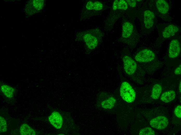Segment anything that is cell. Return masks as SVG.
<instances>
[{
    "label": "cell",
    "instance_id": "cell-1",
    "mask_svg": "<svg viewBox=\"0 0 181 135\" xmlns=\"http://www.w3.org/2000/svg\"><path fill=\"white\" fill-rule=\"evenodd\" d=\"M120 93L122 99L127 102H132L135 99V92L127 82H124L122 83L120 87Z\"/></svg>",
    "mask_w": 181,
    "mask_h": 135
},
{
    "label": "cell",
    "instance_id": "cell-2",
    "mask_svg": "<svg viewBox=\"0 0 181 135\" xmlns=\"http://www.w3.org/2000/svg\"><path fill=\"white\" fill-rule=\"evenodd\" d=\"M43 0H33L28 1L25 5V12L28 16H31L40 11L44 5Z\"/></svg>",
    "mask_w": 181,
    "mask_h": 135
},
{
    "label": "cell",
    "instance_id": "cell-3",
    "mask_svg": "<svg viewBox=\"0 0 181 135\" xmlns=\"http://www.w3.org/2000/svg\"><path fill=\"white\" fill-rule=\"evenodd\" d=\"M155 57V55L151 50L144 49L141 50L136 55L135 60L140 63H146L153 60Z\"/></svg>",
    "mask_w": 181,
    "mask_h": 135
},
{
    "label": "cell",
    "instance_id": "cell-4",
    "mask_svg": "<svg viewBox=\"0 0 181 135\" xmlns=\"http://www.w3.org/2000/svg\"><path fill=\"white\" fill-rule=\"evenodd\" d=\"M169 123L168 119L165 116H159L151 119L149 123L153 128L157 130H163L166 128Z\"/></svg>",
    "mask_w": 181,
    "mask_h": 135
},
{
    "label": "cell",
    "instance_id": "cell-5",
    "mask_svg": "<svg viewBox=\"0 0 181 135\" xmlns=\"http://www.w3.org/2000/svg\"><path fill=\"white\" fill-rule=\"evenodd\" d=\"M124 70L128 75H131L135 71L137 68L136 62L130 56H124L123 58Z\"/></svg>",
    "mask_w": 181,
    "mask_h": 135
},
{
    "label": "cell",
    "instance_id": "cell-6",
    "mask_svg": "<svg viewBox=\"0 0 181 135\" xmlns=\"http://www.w3.org/2000/svg\"><path fill=\"white\" fill-rule=\"evenodd\" d=\"M180 52V46L178 40L173 39L170 42L169 49V56L171 58L177 57Z\"/></svg>",
    "mask_w": 181,
    "mask_h": 135
},
{
    "label": "cell",
    "instance_id": "cell-7",
    "mask_svg": "<svg viewBox=\"0 0 181 135\" xmlns=\"http://www.w3.org/2000/svg\"><path fill=\"white\" fill-rule=\"evenodd\" d=\"M49 120L50 124L55 128L59 129L61 127L63 123L62 116L56 111L53 112L48 117Z\"/></svg>",
    "mask_w": 181,
    "mask_h": 135
},
{
    "label": "cell",
    "instance_id": "cell-8",
    "mask_svg": "<svg viewBox=\"0 0 181 135\" xmlns=\"http://www.w3.org/2000/svg\"><path fill=\"white\" fill-rule=\"evenodd\" d=\"M155 15L151 11L147 10L144 12V22L145 26L147 29H150L154 23Z\"/></svg>",
    "mask_w": 181,
    "mask_h": 135
},
{
    "label": "cell",
    "instance_id": "cell-9",
    "mask_svg": "<svg viewBox=\"0 0 181 135\" xmlns=\"http://www.w3.org/2000/svg\"><path fill=\"white\" fill-rule=\"evenodd\" d=\"M83 39L86 45L89 49L92 50L97 46L98 40L95 36L89 34H86L84 35Z\"/></svg>",
    "mask_w": 181,
    "mask_h": 135
},
{
    "label": "cell",
    "instance_id": "cell-10",
    "mask_svg": "<svg viewBox=\"0 0 181 135\" xmlns=\"http://www.w3.org/2000/svg\"><path fill=\"white\" fill-rule=\"evenodd\" d=\"M178 30V28L177 26L173 24L170 25L164 29L163 36L164 38L170 37L175 35Z\"/></svg>",
    "mask_w": 181,
    "mask_h": 135
},
{
    "label": "cell",
    "instance_id": "cell-11",
    "mask_svg": "<svg viewBox=\"0 0 181 135\" xmlns=\"http://www.w3.org/2000/svg\"><path fill=\"white\" fill-rule=\"evenodd\" d=\"M122 36L124 38H128L131 35L133 30L132 24L128 22H125L122 28Z\"/></svg>",
    "mask_w": 181,
    "mask_h": 135
},
{
    "label": "cell",
    "instance_id": "cell-12",
    "mask_svg": "<svg viewBox=\"0 0 181 135\" xmlns=\"http://www.w3.org/2000/svg\"><path fill=\"white\" fill-rule=\"evenodd\" d=\"M156 6L159 11L163 14L167 13L169 9L168 3L164 0H158L156 2Z\"/></svg>",
    "mask_w": 181,
    "mask_h": 135
},
{
    "label": "cell",
    "instance_id": "cell-13",
    "mask_svg": "<svg viewBox=\"0 0 181 135\" xmlns=\"http://www.w3.org/2000/svg\"><path fill=\"white\" fill-rule=\"evenodd\" d=\"M176 97V94L174 91L170 90L163 93L160 97L161 100L165 103H168L174 100Z\"/></svg>",
    "mask_w": 181,
    "mask_h": 135
},
{
    "label": "cell",
    "instance_id": "cell-14",
    "mask_svg": "<svg viewBox=\"0 0 181 135\" xmlns=\"http://www.w3.org/2000/svg\"><path fill=\"white\" fill-rule=\"evenodd\" d=\"M20 130L21 135H36L35 132L34 130L25 123L21 125Z\"/></svg>",
    "mask_w": 181,
    "mask_h": 135
},
{
    "label": "cell",
    "instance_id": "cell-15",
    "mask_svg": "<svg viewBox=\"0 0 181 135\" xmlns=\"http://www.w3.org/2000/svg\"><path fill=\"white\" fill-rule=\"evenodd\" d=\"M2 91L5 96L11 98H12L15 93V90L12 87L8 85H3L1 87Z\"/></svg>",
    "mask_w": 181,
    "mask_h": 135
},
{
    "label": "cell",
    "instance_id": "cell-16",
    "mask_svg": "<svg viewBox=\"0 0 181 135\" xmlns=\"http://www.w3.org/2000/svg\"><path fill=\"white\" fill-rule=\"evenodd\" d=\"M162 90L161 86L159 84H155L153 87L151 93V97L153 99H158L160 95Z\"/></svg>",
    "mask_w": 181,
    "mask_h": 135
},
{
    "label": "cell",
    "instance_id": "cell-17",
    "mask_svg": "<svg viewBox=\"0 0 181 135\" xmlns=\"http://www.w3.org/2000/svg\"><path fill=\"white\" fill-rule=\"evenodd\" d=\"M116 100L113 97H111L103 101L101 103L102 106L105 109L112 108L116 102Z\"/></svg>",
    "mask_w": 181,
    "mask_h": 135
},
{
    "label": "cell",
    "instance_id": "cell-18",
    "mask_svg": "<svg viewBox=\"0 0 181 135\" xmlns=\"http://www.w3.org/2000/svg\"><path fill=\"white\" fill-rule=\"evenodd\" d=\"M154 131L150 127H147L141 129L139 131L140 135H154L155 134Z\"/></svg>",
    "mask_w": 181,
    "mask_h": 135
},
{
    "label": "cell",
    "instance_id": "cell-19",
    "mask_svg": "<svg viewBox=\"0 0 181 135\" xmlns=\"http://www.w3.org/2000/svg\"><path fill=\"white\" fill-rule=\"evenodd\" d=\"M0 133L5 132L7 130V125L6 121L5 119L2 117L0 116Z\"/></svg>",
    "mask_w": 181,
    "mask_h": 135
},
{
    "label": "cell",
    "instance_id": "cell-20",
    "mask_svg": "<svg viewBox=\"0 0 181 135\" xmlns=\"http://www.w3.org/2000/svg\"><path fill=\"white\" fill-rule=\"evenodd\" d=\"M128 7V4L126 1L124 0L119 1L118 9L126 10Z\"/></svg>",
    "mask_w": 181,
    "mask_h": 135
},
{
    "label": "cell",
    "instance_id": "cell-21",
    "mask_svg": "<svg viewBox=\"0 0 181 135\" xmlns=\"http://www.w3.org/2000/svg\"><path fill=\"white\" fill-rule=\"evenodd\" d=\"M93 10L99 11L101 10L103 7V5L101 2L99 1H95L93 2Z\"/></svg>",
    "mask_w": 181,
    "mask_h": 135
},
{
    "label": "cell",
    "instance_id": "cell-22",
    "mask_svg": "<svg viewBox=\"0 0 181 135\" xmlns=\"http://www.w3.org/2000/svg\"><path fill=\"white\" fill-rule=\"evenodd\" d=\"M174 113L175 116L179 118H181V106L180 105H177L175 108Z\"/></svg>",
    "mask_w": 181,
    "mask_h": 135
},
{
    "label": "cell",
    "instance_id": "cell-23",
    "mask_svg": "<svg viewBox=\"0 0 181 135\" xmlns=\"http://www.w3.org/2000/svg\"><path fill=\"white\" fill-rule=\"evenodd\" d=\"M86 8L88 10H93V2L91 1H88L86 4Z\"/></svg>",
    "mask_w": 181,
    "mask_h": 135
},
{
    "label": "cell",
    "instance_id": "cell-24",
    "mask_svg": "<svg viewBox=\"0 0 181 135\" xmlns=\"http://www.w3.org/2000/svg\"><path fill=\"white\" fill-rule=\"evenodd\" d=\"M126 1L128 5L131 7H135L136 4V1L134 0H127Z\"/></svg>",
    "mask_w": 181,
    "mask_h": 135
},
{
    "label": "cell",
    "instance_id": "cell-25",
    "mask_svg": "<svg viewBox=\"0 0 181 135\" xmlns=\"http://www.w3.org/2000/svg\"><path fill=\"white\" fill-rule=\"evenodd\" d=\"M181 65H180L177 67L174 71V73L177 75H179L181 74Z\"/></svg>",
    "mask_w": 181,
    "mask_h": 135
},
{
    "label": "cell",
    "instance_id": "cell-26",
    "mask_svg": "<svg viewBox=\"0 0 181 135\" xmlns=\"http://www.w3.org/2000/svg\"><path fill=\"white\" fill-rule=\"evenodd\" d=\"M119 1L118 0H115L114 1L113 5V10H116L118 9Z\"/></svg>",
    "mask_w": 181,
    "mask_h": 135
},
{
    "label": "cell",
    "instance_id": "cell-27",
    "mask_svg": "<svg viewBox=\"0 0 181 135\" xmlns=\"http://www.w3.org/2000/svg\"><path fill=\"white\" fill-rule=\"evenodd\" d=\"M181 82L179 83V92L181 93Z\"/></svg>",
    "mask_w": 181,
    "mask_h": 135
}]
</instances>
